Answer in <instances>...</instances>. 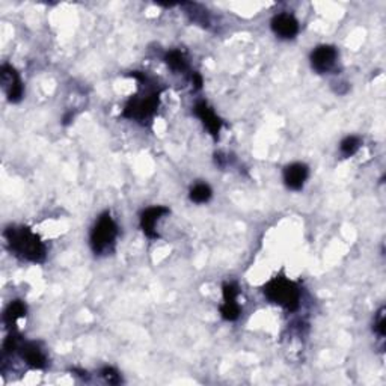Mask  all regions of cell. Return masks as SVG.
Here are the masks:
<instances>
[{
	"mask_svg": "<svg viewBox=\"0 0 386 386\" xmlns=\"http://www.w3.org/2000/svg\"><path fill=\"white\" fill-rule=\"evenodd\" d=\"M5 239L8 241L14 255L21 260L30 263H43L47 255V249L41 239L26 226H10L5 231Z\"/></svg>",
	"mask_w": 386,
	"mask_h": 386,
	"instance_id": "obj_1",
	"label": "cell"
},
{
	"mask_svg": "<svg viewBox=\"0 0 386 386\" xmlns=\"http://www.w3.org/2000/svg\"><path fill=\"white\" fill-rule=\"evenodd\" d=\"M263 293L269 302L287 309V311H296L300 306L299 287L285 276H276L270 279L264 285Z\"/></svg>",
	"mask_w": 386,
	"mask_h": 386,
	"instance_id": "obj_2",
	"label": "cell"
},
{
	"mask_svg": "<svg viewBox=\"0 0 386 386\" xmlns=\"http://www.w3.org/2000/svg\"><path fill=\"white\" fill-rule=\"evenodd\" d=\"M158 91H151V93H143L141 95H133L124 106L123 117L127 119L138 121V123H149L160 104V97Z\"/></svg>",
	"mask_w": 386,
	"mask_h": 386,
	"instance_id": "obj_3",
	"label": "cell"
},
{
	"mask_svg": "<svg viewBox=\"0 0 386 386\" xmlns=\"http://www.w3.org/2000/svg\"><path fill=\"white\" fill-rule=\"evenodd\" d=\"M118 237V225L113 221L110 213L100 215L97 219L93 231H91V248L95 255L108 254L115 245V240Z\"/></svg>",
	"mask_w": 386,
	"mask_h": 386,
	"instance_id": "obj_4",
	"label": "cell"
},
{
	"mask_svg": "<svg viewBox=\"0 0 386 386\" xmlns=\"http://www.w3.org/2000/svg\"><path fill=\"white\" fill-rule=\"evenodd\" d=\"M0 82H2V88L8 100L11 103H19L23 98V94H25V88H23V82L19 73L15 71V68L8 64L2 65V70H0Z\"/></svg>",
	"mask_w": 386,
	"mask_h": 386,
	"instance_id": "obj_5",
	"label": "cell"
},
{
	"mask_svg": "<svg viewBox=\"0 0 386 386\" xmlns=\"http://www.w3.org/2000/svg\"><path fill=\"white\" fill-rule=\"evenodd\" d=\"M222 293H224V304L221 305V314L224 317V320L236 322L241 314V308L237 304V298L240 293L237 284L234 282L224 284Z\"/></svg>",
	"mask_w": 386,
	"mask_h": 386,
	"instance_id": "obj_6",
	"label": "cell"
},
{
	"mask_svg": "<svg viewBox=\"0 0 386 386\" xmlns=\"http://www.w3.org/2000/svg\"><path fill=\"white\" fill-rule=\"evenodd\" d=\"M338 58L337 49L332 47V45H319L315 47L311 53V67L313 70H315L319 74H324L330 71L332 68L335 67Z\"/></svg>",
	"mask_w": 386,
	"mask_h": 386,
	"instance_id": "obj_7",
	"label": "cell"
},
{
	"mask_svg": "<svg viewBox=\"0 0 386 386\" xmlns=\"http://www.w3.org/2000/svg\"><path fill=\"white\" fill-rule=\"evenodd\" d=\"M270 25L275 35L282 38V40H293V38L299 34V21L293 14L289 12L275 15V17L272 19Z\"/></svg>",
	"mask_w": 386,
	"mask_h": 386,
	"instance_id": "obj_8",
	"label": "cell"
},
{
	"mask_svg": "<svg viewBox=\"0 0 386 386\" xmlns=\"http://www.w3.org/2000/svg\"><path fill=\"white\" fill-rule=\"evenodd\" d=\"M193 110H195V115L202 121V124L207 128L208 133L213 136L215 139H217L219 133H221V130H222L224 123H222V119L216 115V112L210 108L207 101H204V100L196 101Z\"/></svg>",
	"mask_w": 386,
	"mask_h": 386,
	"instance_id": "obj_9",
	"label": "cell"
},
{
	"mask_svg": "<svg viewBox=\"0 0 386 386\" xmlns=\"http://www.w3.org/2000/svg\"><path fill=\"white\" fill-rule=\"evenodd\" d=\"M166 215H169V208L163 206H154L143 211L141 216V228L148 239H158V232L156 230V226L157 222Z\"/></svg>",
	"mask_w": 386,
	"mask_h": 386,
	"instance_id": "obj_10",
	"label": "cell"
},
{
	"mask_svg": "<svg viewBox=\"0 0 386 386\" xmlns=\"http://www.w3.org/2000/svg\"><path fill=\"white\" fill-rule=\"evenodd\" d=\"M309 176V169L305 163H291L284 169V183L290 191H302Z\"/></svg>",
	"mask_w": 386,
	"mask_h": 386,
	"instance_id": "obj_11",
	"label": "cell"
},
{
	"mask_svg": "<svg viewBox=\"0 0 386 386\" xmlns=\"http://www.w3.org/2000/svg\"><path fill=\"white\" fill-rule=\"evenodd\" d=\"M23 361L34 370H43L47 367V357L36 343H25L19 347Z\"/></svg>",
	"mask_w": 386,
	"mask_h": 386,
	"instance_id": "obj_12",
	"label": "cell"
},
{
	"mask_svg": "<svg viewBox=\"0 0 386 386\" xmlns=\"http://www.w3.org/2000/svg\"><path fill=\"white\" fill-rule=\"evenodd\" d=\"M26 313H27V308L25 305V302H21V300L11 302V304L8 305V308L5 309V314H3V323L6 324V328L14 330L15 324H17V320L23 319V317H26Z\"/></svg>",
	"mask_w": 386,
	"mask_h": 386,
	"instance_id": "obj_13",
	"label": "cell"
},
{
	"mask_svg": "<svg viewBox=\"0 0 386 386\" xmlns=\"http://www.w3.org/2000/svg\"><path fill=\"white\" fill-rule=\"evenodd\" d=\"M166 64L171 68L172 71L176 73H186L189 70V65H187V59L184 56L183 51L180 50H171L166 53L165 56Z\"/></svg>",
	"mask_w": 386,
	"mask_h": 386,
	"instance_id": "obj_14",
	"label": "cell"
},
{
	"mask_svg": "<svg viewBox=\"0 0 386 386\" xmlns=\"http://www.w3.org/2000/svg\"><path fill=\"white\" fill-rule=\"evenodd\" d=\"M211 195H213V192H211L210 186L206 184V183H200V184H196V186L192 187L191 201H193L196 204H204V202L210 201Z\"/></svg>",
	"mask_w": 386,
	"mask_h": 386,
	"instance_id": "obj_15",
	"label": "cell"
},
{
	"mask_svg": "<svg viewBox=\"0 0 386 386\" xmlns=\"http://www.w3.org/2000/svg\"><path fill=\"white\" fill-rule=\"evenodd\" d=\"M361 148V139L357 136H347L346 139L339 143V151L344 157H352Z\"/></svg>",
	"mask_w": 386,
	"mask_h": 386,
	"instance_id": "obj_16",
	"label": "cell"
},
{
	"mask_svg": "<svg viewBox=\"0 0 386 386\" xmlns=\"http://www.w3.org/2000/svg\"><path fill=\"white\" fill-rule=\"evenodd\" d=\"M101 377L109 385H118L121 382V376L113 367H104L101 370Z\"/></svg>",
	"mask_w": 386,
	"mask_h": 386,
	"instance_id": "obj_17",
	"label": "cell"
},
{
	"mask_svg": "<svg viewBox=\"0 0 386 386\" xmlns=\"http://www.w3.org/2000/svg\"><path fill=\"white\" fill-rule=\"evenodd\" d=\"M374 332L381 338L385 337L386 334V326H385V308H381V311L377 313L374 319Z\"/></svg>",
	"mask_w": 386,
	"mask_h": 386,
	"instance_id": "obj_18",
	"label": "cell"
},
{
	"mask_svg": "<svg viewBox=\"0 0 386 386\" xmlns=\"http://www.w3.org/2000/svg\"><path fill=\"white\" fill-rule=\"evenodd\" d=\"M192 82H193V85H195L196 89H201L202 88V77H201L200 73H193L192 74Z\"/></svg>",
	"mask_w": 386,
	"mask_h": 386,
	"instance_id": "obj_19",
	"label": "cell"
}]
</instances>
